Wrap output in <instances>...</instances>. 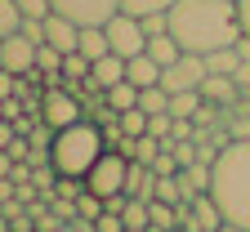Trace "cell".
<instances>
[{
    "mask_svg": "<svg viewBox=\"0 0 250 232\" xmlns=\"http://www.w3.org/2000/svg\"><path fill=\"white\" fill-rule=\"evenodd\" d=\"M170 36L183 54H210L241 41V14L237 0H174L170 5Z\"/></svg>",
    "mask_w": 250,
    "mask_h": 232,
    "instance_id": "cell-1",
    "label": "cell"
},
{
    "mask_svg": "<svg viewBox=\"0 0 250 232\" xmlns=\"http://www.w3.org/2000/svg\"><path fill=\"white\" fill-rule=\"evenodd\" d=\"M210 196L219 201L224 219H232V223H241L250 232V139H232L219 152Z\"/></svg>",
    "mask_w": 250,
    "mask_h": 232,
    "instance_id": "cell-2",
    "label": "cell"
},
{
    "mask_svg": "<svg viewBox=\"0 0 250 232\" xmlns=\"http://www.w3.org/2000/svg\"><path fill=\"white\" fill-rule=\"evenodd\" d=\"M103 152H107L103 125L76 121V125H67V129H58V134H54V170L67 174V179H85Z\"/></svg>",
    "mask_w": 250,
    "mask_h": 232,
    "instance_id": "cell-3",
    "label": "cell"
},
{
    "mask_svg": "<svg viewBox=\"0 0 250 232\" xmlns=\"http://www.w3.org/2000/svg\"><path fill=\"white\" fill-rule=\"evenodd\" d=\"M125 179H130V156L125 152H116V148H107L99 161H94V170L85 174V188L94 192V196H116V192H125Z\"/></svg>",
    "mask_w": 250,
    "mask_h": 232,
    "instance_id": "cell-4",
    "label": "cell"
},
{
    "mask_svg": "<svg viewBox=\"0 0 250 232\" xmlns=\"http://www.w3.org/2000/svg\"><path fill=\"white\" fill-rule=\"evenodd\" d=\"M41 121L54 129H67V125H76V121H85V107H81V98H76V89H67V85H54V89H45L41 94Z\"/></svg>",
    "mask_w": 250,
    "mask_h": 232,
    "instance_id": "cell-5",
    "label": "cell"
},
{
    "mask_svg": "<svg viewBox=\"0 0 250 232\" xmlns=\"http://www.w3.org/2000/svg\"><path fill=\"white\" fill-rule=\"evenodd\" d=\"M103 27H107V45H112V54H121L125 63L139 58V54H147V31H143V22H139L134 14H112Z\"/></svg>",
    "mask_w": 250,
    "mask_h": 232,
    "instance_id": "cell-6",
    "label": "cell"
},
{
    "mask_svg": "<svg viewBox=\"0 0 250 232\" xmlns=\"http://www.w3.org/2000/svg\"><path fill=\"white\" fill-rule=\"evenodd\" d=\"M54 14L72 18L76 27H103L112 14H121V0H54Z\"/></svg>",
    "mask_w": 250,
    "mask_h": 232,
    "instance_id": "cell-7",
    "label": "cell"
},
{
    "mask_svg": "<svg viewBox=\"0 0 250 232\" xmlns=\"http://www.w3.org/2000/svg\"><path fill=\"white\" fill-rule=\"evenodd\" d=\"M206 76H210V72H206V58H201V54H183L179 63H170V67L161 72V85H166L170 94H183V89H201Z\"/></svg>",
    "mask_w": 250,
    "mask_h": 232,
    "instance_id": "cell-8",
    "label": "cell"
},
{
    "mask_svg": "<svg viewBox=\"0 0 250 232\" xmlns=\"http://www.w3.org/2000/svg\"><path fill=\"white\" fill-rule=\"evenodd\" d=\"M125 81V58L121 54H103V58H94V67H89V76L76 85L81 94H107L112 85H121Z\"/></svg>",
    "mask_w": 250,
    "mask_h": 232,
    "instance_id": "cell-9",
    "label": "cell"
},
{
    "mask_svg": "<svg viewBox=\"0 0 250 232\" xmlns=\"http://www.w3.org/2000/svg\"><path fill=\"white\" fill-rule=\"evenodd\" d=\"M0 67H5V72H14V76L36 72V41H27L22 31L5 36V45H0Z\"/></svg>",
    "mask_w": 250,
    "mask_h": 232,
    "instance_id": "cell-10",
    "label": "cell"
},
{
    "mask_svg": "<svg viewBox=\"0 0 250 232\" xmlns=\"http://www.w3.org/2000/svg\"><path fill=\"white\" fill-rule=\"evenodd\" d=\"M45 45H54L62 54H76L81 49V27L72 18H62V14H49L45 18Z\"/></svg>",
    "mask_w": 250,
    "mask_h": 232,
    "instance_id": "cell-11",
    "label": "cell"
},
{
    "mask_svg": "<svg viewBox=\"0 0 250 232\" xmlns=\"http://www.w3.org/2000/svg\"><path fill=\"white\" fill-rule=\"evenodd\" d=\"M201 98L214 103V107H237L241 103V89H237L232 76H206L201 81Z\"/></svg>",
    "mask_w": 250,
    "mask_h": 232,
    "instance_id": "cell-12",
    "label": "cell"
},
{
    "mask_svg": "<svg viewBox=\"0 0 250 232\" xmlns=\"http://www.w3.org/2000/svg\"><path fill=\"white\" fill-rule=\"evenodd\" d=\"M161 63L156 58H147V54H139V58H130L125 63V81L130 85H139V89H147V85H161Z\"/></svg>",
    "mask_w": 250,
    "mask_h": 232,
    "instance_id": "cell-13",
    "label": "cell"
},
{
    "mask_svg": "<svg viewBox=\"0 0 250 232\" xmlns=\"http://www.w3.org/2000/svg\"><path fill=\"white\" fill-rule=\"evenodd\" d=\"M147 58H156L161 67H170V63L183 58V45L170 36V31H161V36H147Z\"/></svg>",
    "mask_w": 250,
    "mask_h": 232,
    "instance_id": "cell-14",
    "label": "cell"
},
{
    "mask_svg": "<svg viewBox=\"0 0 250 232\" xmlns=\"http://www.w3.org/2000/svg\"><path fill=\"white\" fill-rule=\"evenodd\" d=\"M237 67H241L237 45H224V49H210V54H206V72H210V76H232Z\"/></svg>",
    "mask_w": 250,
    "mask_h": 232,
    "instance_id": "cell-15",
    "label": "cell"
},
{
    "mask_svg": "<svg viewBox=\"0 0 250 232\" xmlns=\"http://www.w3.org/2000/svg\"><path fill=\"white\" fill-rule=\"evenodd\" d=\"M81 54L94 63V58H103V54H112V45H107V27H81Z\"/></svg>",
    "mask_w": 250,
    "mask_h": 232,
    "instance_id": "cell-16",
    "label": "cell"
},
{
    "mask_svg": "<svg viewBox=\"0 0 250 232\" xmlns=\"http://www.w3.org/2000/svg\"><path fill=\"white\" fill-rule=\"evenodd\" d=\"M147 214H152V228H161V232H174L179 228V206L161 201V196H152V201H147Z\"/></svg>",
    "mask_w": 250,
    "mask_h": 232,
    "instance_id": "cell-17",
    "label": "cell"
},
{
    "mask_svg": "<svg viewBox=\"0 0 250 232\" xmlns=\"http://www.w3.org/2000/svg\"><path fill=\"white\" fill-rule=\"evenodd\" d=\"M89 67H94V63L76 49V54H62V81H67V89H76L85 76H89Z\"/></svg>",
    "mask_w": 250,
    "mask_h": 232,
    "instance_id": "cell-18",
    "label": "cell"
},
{
    "mask_svg": "<svg viewBox=\"0 0 250 232\" xmlns=\"http://www.w3.org/2000/svg\"><path fill=\"white\" fill-rule=\"evenodd\" d=\"M201 103H206V98H201V89H183V94H170V116H188V121H192V116L201 112Z\"/></svg>",
    "mask_w": 250,
    "mask_h": 232,
    "instance_id": "cell-19",
    "label": "cell"
},
{
    "mask_svg": "<svg viewBox=\"0 0 250 232\" xmlns=\"http://www.w3.org/2000/svg\"><path fill=\"white\" fill-rule=\"evenodd\" d=\"M139 107L152 116V112H170V89L166 85H147V89H139Z\"/></svg>",
    "mask_w": 250,
    "mask_h": 232,
    "instance_id": "cell-20",
    "label": "cell"
},
{
    "mask_svg": "<svg viewBox=\"0 0 250 232\" xmlns=\"http://www.w3.org/2000/svg\"><path fill=\"white\" fill-rule=\"evenodd\" d=\"M36 72H41V76H62V49L36 45Z\"/></svg>",
    "mask_w": 250,
    "mask_h": 232,
    "instance_id": "cell-21",
    "label": "cell"
},
{
    "mask_svg": "<svg viewBox=\"0 0 250 232\" xmlns=\"http://www.w3.org/2000/svg\"><path fill=\"white\" fill-rule=\"evenodd\" d=\"M107 103H112L116 112H130V107H139V85H130V81L112 85V89H107Z\"/></svg>",
    "mask_w": 250,
    "mask_h": 232,
    "instance_id": "cell-22",
    "label": "cell"
},
{
    "mask_svg": "<svg viewBox=\"0 0 250 232\" xmlns=\"http://www.w3.org/2000/svg\"><path fill=\"white\" fill-rule=\"evenodd\" d=\"M174 0H121V14H134V18H147V14H170Z\"/></svg>",
    "mask_w": 250,
    "mask_h": 232,
    "instance_id": "cell-23",
    "label": "cell"
},
{
    "mask_svg": "<svg viewBox=\"0 0 250 232\" xmlns=\"http://www.w3.org/2000/svg\"><path fill=\"white\" fill-rule=\"evenodd\" d=\"M18 27H22V9H18V0H0V36H14Z\"/></svg>",
    "mask_w": 250,
    "mask_h": 232,
    "instance_id": "cell-24",
    "label": "cell"
},
{
    "mask_svg": "<svg viewBox=\"0 0 250 232\" xmlns=\"http://www.w3.org/2000/svg\"><path fill=\"white\" fill-rule=\"evenodd\" d=\"M121 129H125V139H139V134H147V112H143V107L121 112Z\"/></svg>",
    "mask_w": 250,
    "mask_h": 232,
    "instance_id": "cell-25",
    "label": "cell"
},
{
    "mask_svg": "<svg viewBox=\"0 0 250 232\" xmlns=\"http://www.w3.org/2000/svg\"><path fill=\"white\" fill-rule=\"evenodd\" d=\"M125 228H152V214H147V201H139V196H130V206H125Z\"/></svg>",
    "mask_w": 250,
    "mask_h": 232,
    "instance_id": "cell-26",
    "label": "cell"
},
{
    "mask_svg": "<svg viewBox=\"0 0 250 232\" xmlns=\"http://www.w3.org/2000/svg\"><path fill=\"white\" fill-rule=\"evenodd\" d=\"M156 196H161V201H170V206H179V201H183L179 174H156Z\"/></svg>",
    "mask_w": 250,
    "mask_h": 232,
    "instance_id": "cell-27",
    "label": "cell"
},
{
    "mask_svg": "<svg viewBox=\"0 0 250 232\" xmlns=\"http://www.w3.org/2000/svg\"><path fill=\"white\" fill-rule=\"evenodd\" d=\"M22 18H49L54 14V0H18Z\"/></svg>",
    "mask_w": 250,
    "mask_h": 232,
    "instance_id": "cell-28",
    "label": "cell"
},
{
    "mask_svg": "<svg viewBox=\"0 0 250 232\" xmlns=\"http://www.w3.org/2000/svg\"><path fill=\"white\" fill-rule=\"evenodd\" d=\"M139 22H143L147 36H161V31H170V14H147V18H139Z\"/></svg>",
    "mask_w": 250,
    "mask_h": 232,
    "instance_id": "cell-29",
    "label": "cell"
},
{
    "mask_svg": "<svg viewBox=\"0 0 250 232\" xmlns=\"http://www.w3.org/2000/svg\"><path fill=\"white\" fill-rule=\"evenodd\" d=\"M94 223H99V232H125V219H121V214H112V210H103Z\"/></svg>",
    "mask_w": 250,
    "mask_h": 232,
    "instance_id": "cell-30",
    "label": "cell"
},
{
    "mask_svg": "<svg viewBox=\"0 0 250 232\" xmlns=\"http://www.w3.org/2000/svg\"><path fill=\"white\" fill-rule=\"evenodd\" d=\"M9 94H18V76L0 67V98H9Z\"/></svg>",
    "mask_w": 250,
    "mask_h": 232,
    "instance_id": "cell-31",
    "label": "cell"
},
{
    "mask_svg": "<svg viewBox=\"0 0 250 232\" xmlns=\"http://www.w3.org/2000/svg\"><path fill=\"white\" fill-rule=\"evenodd\" d=\"M14 139H18V125H14V121H0V152H5Z\"/></svg>",
    "mask_w": 250,
    "mask_h": 232,
    "instance_id": "cell-32",
    "label": "cell"
},
{
    "mask_svg": "<svg viewBox=\"0 0 250 232\" xmlns=\"http://www.w3.org/2000/svg\"><path fill=\"white\" fill-rule=\"evenodd\" d=\"M237 14H241V31L250 36V0H237Z\"/></svg>",
    "mask_w": 250,
    "mask_h": 232,
    "instance_id": "cell-33",
    "label": "cell"
},
{
    "mask_svg": "<svg viewBox=\"0 0 250 232\" xmlns=\"http://www.w3.org/2000/svg\"><path fill=\"white\" fill-rule=\"evenodd\" d=\"M14 165H18V161H14L9 152H0V179H9V174H14Z\"/></svg>",
    "mask_w": 250,
    "mask_h": 232,
    "instance_id": "cell-34",
    "label": "cell"
},
{
    "mask_svg": "<svg viewBox=\"0 0 250 232\" xmlns=\"http://www.w3.org/2000/svg\"><path fill=\"white\" fill-rule=\"evenodd\" d=\"M237 54H241V63H250V36L241 31V41H237Z\"/></svg>",
    "mask_w": 250,
    "mask_h": 232,
    "instance_id": "cell-35",
    "label": "cell"
},
{
    "mask_svg": "<svg viewBox=\"0 0 250 232\" xmlns=\"http://www.w3.org/2000/svg\"><path fill=\"white\" fill-rule=\"evenodd\" d=\"M58 232H76V223H62V228H58Z\"/></svg>",
    "mask_w": 250,
    "mask_h": 232,
    "instance_id": "cell-36",
    "label": "cell"
},
{
    "mask_svg": "<svg viewBox=\"0 0 250 232\" xmlns=\"http://www.w3.org/2000/svg\"><path fill=\"white\" fill-rule=\"evenodd\" d=\"M147 232H161V228H147Z\"/></svg>",
    "mask_w": 250,
    "mask_h": 232,
    "instance_id": "cell-37",
    "label": "cell"
},
{
    "mask_svg": "<svg viewBox=\"0 0 250 232\" xmlns=\"http://www.w3.org/2000/svg\"><path fill=\"white\" fill-rule=\"evenodd\" d=\"M174 232H188V228H174Z\"/></svg>",
    "mask_w": 250,
    "mask_h": 232,
    "instance_id": "cell-38",
    "label": "cell"
},
{
    "mask_svg": "<svg viewBox=\"0 0 250 232\" xmlns=\"http://www.w3.org/2000/svg\"><path fill=\"white\" fill-rule=\"evenodd\" d=\"M0 121H5V112H0Z\"/></svg>",
    "mask_w": 250,
    "mask_h": 232,
    "instance_id": "cell-39",
    "label": "cell"
},
{
    "mask_svg": "<svg viewBox=\"0 0 250 232\" xmlns=\"http://www.w3.org/2000/svg\"><path fill=\"white\" fill-rule=\"evenodd\" d=\"M0 45H5V36H0Z\"/></svg>",
    "mask_w": 250,
    "mask_h": 232,
    "instance_id": "cell-40",
    "label": "cell"
}]
</instances>
